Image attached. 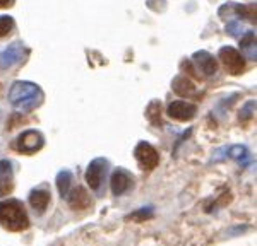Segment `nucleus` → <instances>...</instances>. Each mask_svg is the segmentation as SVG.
Returning a JSON list of instances; mask_svg holds the SVG:
<instances>
[{
    "mask_svg": "<svg viewBox=\"0 0 257 246\" xmlns=\"http://www.w3.org/2000/svg\"><path fill=\"white\" fill-rule=\"evenodd\" d=\"M9 101L18 112L28 113L43 102V91L33 82H14L9 91Z\"/></svg>",
    "mask_w": 257,
    "mask_h": 246,
    "instance_id": "f257e3e1",
    "label": "nucleus"
},
{
    "mask_svg": "<svg viewBox=\"0 0 257 246\" xmlns=\"http://www.w3.org/2000/svg\"><path fill=\"white\" fill-rule=\"evenodd\" d=\"M0 224H2V228L12 232H21L28 229L30 219H28L26 210L19 200L11 198L0 202Z\"/></svg>",
    "mask_w": 257,
    "mask_h": 246,
    "instance_id": "f03ea898",
    "label": "nucleus"
},
{
    "mask_svg": "<svg viewBox=\"0 0 257 246\" xmlns=\"http://www.w3.org/2000/svg\"><path fill=\"white\" fill-rule=\"evenodd\" d=\"M106 171H108V161H106V159L98 158L89 162L88 170H86V182H88L91 190L101 192L103 183H105Z\"/></svg>",
    "mask_w": 257,
    "mask_h": 246,
    "instance_id": "7ed1b4c3",
    "label": "nucleus"
},
{
    "mask_svg": "<svg viewBox=\"0 0 257 246\" xmlns=\"http://www.w3.org/2000/svg\"><path fill=\"white\" fill-rule=\"evenodd\" d=\"M218 58L221 60L223 67L226 68V72L230 76H240V74H243V70H245V58L235 48L231 46L221 48Z\"/></svg>",
    "mask_w": 257,
    "mask_h": 246,
    "instance_id": "20e7f679",
    "label": "nucleus"
},
{
    "mask_svg": "<svg viewBox=\"0 0 257 246\" xmlns=\"http://www.w3.org/2000/svg\"><path fill=\"white\" fill-rule=\"evenodd\" d=\"M134 158L139 162L141 170L151 171L158 166L160 162V156L156 152V149L148 142H139L134 149Z\"/></svg>",
    "mask_w": 257,
    "mask_h": 246,
    "instance_id": "39448f33",
    "label": "nucleus"
},
{
    "mask_svg": "<svg viewBox=\"0 0 257 246\" xmlns=\"http://www.w3.org/2000/svg\"><path fill=\"white\" fill-rule=\"evenodd\" d=\"M45 138L43 135L36 130H26L24 134L19 135L18 142H16V149L23 154H35L43 149Z\"/></svg>",
    "mask_w": 257,
    "mask_h": 246,
    "instance_id": "423d86ee",
    "label": "nucleus"
},
{
    "mask_svg": "<svg viewBox=\"0 0 257 246\" xmlns=\"http://www.w3.org/2000/svg\"><path fill=\"white\" fill-rule=\"evenodd\" d=\"M196 112H197V108L194 104H190V102L173 101L172 104L168 106L167 114L177 122H190L194 116H196Z\"/></svg>",
    "mask_w": 257,
    "mask_h": 246,
    "instance_id": "0eeeda50",
    "label": "nucleus"
},
{
    "mask_svg": "<svg viewBox=\"0 0 257 246\" xmlns=\"http://www.w3.org/2000/svg\"><path fill=\"white\" fill-rule=\"evenodd\" d=\"M192 62H194V65H196L197 70L201 72L202 76H206V77H213L214 74L218 72V62L208 52H197V53H194Z\"/></svg>",
    "mask_w": 257,
    "mask_h": 246,
    "instance_id": "6e6552de",
    "label": "nucleus"
},
{
    "mask_svg": "<svg viewBox=\"0 0 257 246\" xmlns=\"http://www.w3.org/2000/svg\"><path fill=\"white\" fill-rule=\"evenodd\" d=\"M26 53L28 52L24 50L21 43H12L11 46H7L0 53V68H11L14 65H18Z\"/></svg>",
    "mask_w": 257,
    "mask_h": 246,
    "instance_id": "1a4fd4ad",
    "label": "nucleus"
},
{
    "mask_svg": "<svg viewBox=\"0 0 257 246\" xmlns=\"http://www.w3.org/2000/svg\"><path fill=\"white\" fill-rule=\"evenodd\" d=\"M110 186H111L113 195H117V196L123 195L128 188L132 186V174L128 173L127 170H123V168H117V170L113 171V174H111Z\"/></svg>",
    "mask_w": 257,
    "mask_h": 246,
    "instance_id": "9d476101",
    "label": "nucleus"
},
{
    "mask_svg": "<svg viewBox=\"0 0 257 246\" xmlns=\"http://www.w3.org/2000/svg\"><path fill=\"white\" fill-rule=\"evenodd\" d=\"M65 200H67L70 208H74V210H84V208H88L91 205V198H89L88 192L82 186H77V188H74V190H70Z\"/></svg>",
    "mask_w": 257,
    "mask_h": 246,
    "instance_id": "9b49d317",
    "label": "nucleus"
},
{
    "mask_svg": "<svg viewBox=\"0 0 257 246\" xmlns=\"http://www.w3.org/2000/svg\"><path fill=\"white\" fill-rule=\"evenodd\" d=\"M14 186V173H12L11 161H0V196L7 195L12 192Z\"/></svg>",
    "mask_w": 257,
    "mask_h": 246,
    "instance_id": "f8f14e48",
    "label": "nucleus"
},
{
    "mask_svg": "<svg viewBox=\"0 0 257 246\" xmlns=\"http://www.w3.org/2000/svg\"><path fill=\"white\" fill-rule=\"evenodd\" d=\"M172 89H173V92L180 98H189L196 92L194 82L185 76H177L175 79L172 80Z\"/></svg>",
    "mask_w": 257,
    "mask_h": 246,
    "instance_id": "ddd939ff",
    "label": "nucleus"
},
{
    "mask_svg": "<svg viewBox=\"0 0 257 246\" xmlns=\"http://www.w3.org/2000/svg\"><path fill=\"white\" fill-rule=\"evenodd\" d=\"M50 204V192L47 190H33L30 194V205L38 214H43Z\"/></svg>",
    "mask_w": 257,
    "mask_h": 246,
    "instance_id": "4468645a",
    "label": "nucleus"
},
{
    "mask_svg": "<svg viewBox=\"0 0 257 246\" xmlns=\"http://www.w3.org/2000/svg\"><path fill=\"white\" fill-rule=\"evenodd\" d=\"M70 186H72V173L70 171H60L59 176H57V188H59L62 198H67Z\"/></svg>",
    "mask_w": 257,
    "mask_h": 246,
    "instance_id": "2eb2a0df",
    "label": "nucleus"
},
{
    "mask_svg": "<svg viewBox=\"0 0 257 246\" xmlns=\"http://www.w3.org/2000/svg\"><path fill=\"white\" fill-rule=\"evenodd\" d=\"M160 116H161V102L160 101L149 102L148 108H146V118L153 123V125H160L161 123Z\"/></svg>",
    "mask_w": 257,
    "mask_h": 246,
    "instance_id": "dca6fc26",
    "label": "nucleus"
},
{
    "mask_svg": "<svg viewBox=\"0 0 257 246\" xmlns=\"http://www.w3.org/2000/svg\"><path fill=\"white\" fill-rule=\"evenodd\" d=\"M235 12L240 16V18L250 20V22L255 24V4H250V6H233Z\"/></svg>",
    "mask_w": 257,
    "mask_h": 246,
    "instance_id": "f3484780",
    "label": "nucleus"
},
{
    "mask_svg": "<svg viewBox=\"0 0 257 246\" xmlns=\"http://www.w3.org/2000/svg\"><path fill=\"white\" fill-rule=\"evenodd\" d=\"M240 46H242L243 50H247L250 58L255 60V32L248 31L245 34V38L240 41Z\"/></svg>",
    "mask_w": 257,
    "mask_h": 246,
    "instance_id": "a211bd4d",
    "label": "nucleus"
},
{
    "mask_svg": "<svg viewBox=\"0 0 257 246\" xmlns=\"http://www.w3.org/2000/svg\"><path fill=\"white\" fill-rule=\"evenodd\" d=\"M153 216H155V210H153V207H146V208H139V210H136L134 214L128 216V219L136 220V222H141V220L153 219Z\"/></svg>",
    "mask_w": 257,
    "mask_h": 246,
    "instance_id": "6ab92c4d",
    "label": "nucleus"
},
{
    "mask_svg": "<svg viewBox=\"0 0 257 246\" xmlns=\"http://www.w3.org/2000/svg\"><path fill=\"white\" fill-rule=\"evenodd\" d=\"M228 156H230L231 159H237V161L240 162L242 161L243 164L247 162V159H248V152H247V149L243 146H235V147H231L230 150H228Z\"/></svg>",
    "mask_w": 257,
    "mask_h": 246,
    "instance_id": "aec40b11",
    "label": "nucleus"
},
{
    "mask_svg": "<svg viewBox=\"0 0 257 246\" xmlns=\"http://www.w3.org/2000/svg\"><path fill=\"white\" fill-rule=\"evenodd\" d=\"M14 28V19L9 16H0V38L7 36Z\"/></svg>",
    "mask_w": 257,
    "mask_h": 246,
    "instance_id": "412c9836",
    "label": "nucleus"
},
{
    "mask_svg": "<svg viewBox=\"0 0 257 246\" xmlns=\"http://www.w3.org/2000/svg\"><path fill=\"white\" fill-rule=\"evenodd\" d=\"M254 110H255V101L247 102L245 108H243V110H242V113H240V120H242V122L250 120V118H252V113H254Z\"/></svg>",
    "mask_w": 257,
    "mask_h": 246,
    "instance_id": "4be33fe9",
    "label": "nucleus"
},
{
    "mask_svg": "<svg viewBox=\"0 0 257 246\" xmlns=\"http://www.w3.org/2000/svg\"><path fill=\"white\" fill-rule=\"evenodd\" d=\"M12 6V0H0V9H6V7Z\"/></svg>",
    "mask_w": 257,
    "mask_h": 246,
    "instance_id": "5701e85b",
    "label": "nucleus"
}]
</instances>
